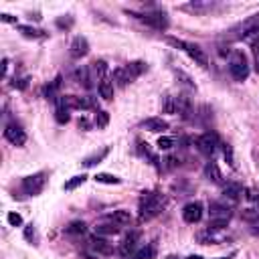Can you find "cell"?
<instances>
[{
    "label": "cell",
    "instance_id": "cell-7",
    "mask_svg": "<svg viewBox=\"0 0 259 259\" xmlns=\"http://www.w3.org/2000/svg\"><path fill=\"white\" fill-rule=\"evenodd\" d=\"M195 144H197V148L202 154H209V156H213V154L217 152V148L221 146L219 136L215 132H204V134H201L197 140H195Z\"/></svg>",
    "mask_w": 259,
    "mask_h": 259
},
{
    "label": "cell",
    "instance_id": "cell-19",
    "mask_svg": "<svg viewBox=\"0 0 259 259\" xmlns=\"http://www.w3.org/2000/svg\"><path fill=\"white\" fill-rule=\"evenodd\" d=\"M97 89H99V95L106 99V101L114 99V79H112V77H103V79L97 83Z\"/></svg>",
    "mask_w": 259,
    "mask_h": 259
},
{
    "label": "cell",
    "instance_id": "cell-12",
    "mask_svg": "<svg viewBox=\"0 0 259 259\" xmlns=\"http://www.w3.org/2000/svg\"><path fill=\"white\" fill-rule=\"evenodd\" d=\"M182 219L186 223H191V225H195V223H199L202 219V204L201 202H188L184 209H182Z\"/></svg>",
    "mask_w": 259,
    "mask_h": 259
},
{
    "label": "cell",
    "instance_id": "cell-9",
    "mask_svg": "<svg viewBox=\"0 0 259 259\" xmlns=\"http://www.w3.org/2000/svg\"><path fill=\"white\" fill-rule=\"evenodd\" d=\"M4 138L12 146H25L27 144V134H25V130L19 124H6Z\"/></svg>",
    "mask_w": 259,
    "mask_h": 259
},
{
    "label": "cell",
    "instance_id": "cell-23",
    "mask_svg": "<svg viewBox=\"0 0 259 259\" xmlns=\"http://www.w3.org/2000/svg\"><path fill=\"white\" fill-rule=\"evenodd\" d=\"M73 77H75L77 83H83L85 87H91V85H93V83H91L93 79H91V73H89V67H83V65L77 67L75 71H73Z\"/></svg>",
    "mask_w": 259,
    "mask_h": 259
},
{
    "label": "cell",
    "instance_id": "cell-33",
    "mask_svg": "<svg viewBox=\"0 0 259 259\" xmlns=\"http://www.w3.org/2000/svg\"><path fill=\"white\" fill-rule=\"evenodd\" d=\"M172 146H174V138H170V136H160L158 138V148L160 150H170Z\"/></svg>",
    "mask_w": 259,
    "mask_h": 259
},
{
    "label": "cell",
    "instance_id": "cell-38",
    "mask_svg": "<svg viewBox=\"0 0 259 259\" xmlns=\"http://www.w3.org/2000/svg\"><path fill=\"white\" fill-rule=\"evenodd\" d=\"M243 195L249 202H259V195H257V191H253V188H245Z\"/></svg>",
    "mask_w": 259,
    "mask_h": 259
},
{
    "label": "cell",
    "instance_id": "cell-43",
    "mask_svg": "<svg viewBox=\"0 0 259 259\" xmlns=\"http://www.w3.org/2000/svg\"><path fill=\"white\" fill-rule=\"evenodd\" d=\"M235 255H237V251H231L229 255H223V257H215V259H233Z\"/></svg>",
    "mask_w": 259,
    "mask_h": 259
},
{
    "label": "cell",
    "instance_id": "cell-15",
    "mask_svg": "<svg viewBox=\"0 0 259 259\" xmlns=\"http://www.w3.org/2000/svg\"><path fill=\"white\" fill-rule=\"evenodd\" d=\"M124 71H126V77H128V81L132 83L134 79H138L144 71H146V63L144 61H132V63H128L126 67H124Z\"/></svg>",
    "mask_w": 259,
    "mask_h": 259
},
{
    "label": "cell",
    "instance_id": "cell-30",
    "mask_svg": "<svg viewBox=\"0 0 259 259\" xmlns=\"http://www.w3.org/2000/svg\"><path fill=\"white\" fill-rule=\"evenodd\" d=\"M112 79H114V83L117 85V87H126V85L130 83V81H128V77H126V71H124V67L115 69V71H114V75H112Z\"/></svg>",
    "mask_w": 259,
    "mask_h": 259
},
{
    "label": "cell",
    "instance_id": "cell-3",
    "mask_svg": "<svg viewBox=\"0 0 259 259\" xmlns=\"http://www.w3.org/2000/svg\"><path fill=\"white\" fill-rule=\"evenodd\" d=\"M172 47H176V49H180V51H184V53L191 57L197 65H201V67H209V57H206V53L199 47V45H193V43H186V41H180V39H174V37H168L166 39Z\"/></svg>",
    "mask_w": 259,
    "mask_h": 259
},
{
    "label": "cell",
    "instance_id": "cell-4",
    "mask_svg": "<svg viewBox=\"0 0 259 259\" xmlns=\"http://www.w3.org/2000/svg\"><path fill=\"white\" fill-rule=\"evenodd\" d=\"M249 63H247V57L243 51H233L231 55V61H229V73L235 81H245L249 77Z\"/></svg>",
    "mask_w": 259,
    "mask_h": 259
},
{
    "label": "cell",
    "instance_id": "cell-26",
    "mask_svg": "<svg viewBox=\"0 0 259 259\" xmlns=\"http://www.w3.org/2000/svg\"><path fill=\"white\" fill-rule=\"evenodd\" d=\"M61 77H55V81L53 83H49V85H45V87H43V95L47 97V99H57L59 95H57V91H59V87H61Z\"/></svg>",
    "mask_w": 259,
    "mask_h": 259
},
{
    "label": "cell",
    "instance_id": "cell-36",
    "mask_svg": "<svg viewBox=\"0 0 259 259\" xmlns=\"http://www.w3.org/2000/svg\"><path fill=\"white\" fill-rule=\"evenodd\" d=\"M253 65H255V71H257V75H259V39L257 41H253Z\"/></svg>",
    "mask_w": 259,
    "mask_h": 259
},
{
    "label": "cell",
    "instance_id": "cell-44",
    "mask_svg": "<svg viewBox=\"0 0 259 259\" xmlns=\"http://www.w3.org/2000/svg\"><path fill=\"white\" fill-rule=\"evenodd\" d=\"M186 259H202L201 255H191V257H186Z\"/></svg>",
    "mask_w": 259,
    "mask_h": 259
},
{
    "label": "cell",
    "instance_id": "cell-31",
    "mask_svg": "<svg viewBox=\"0 0 259 259\" xmlns=\"http://www.w3.org/2000/svg\"><path fill=\"white\" fill-rule=\"evenodd\" d=\"M85 180H87V176H85V174H77V176H73L71 180H67L63 188H65V191H75V188L81 186Z\"/></svg>",
    "mask_w": 259,
    "mask_h": 259
},
{
    "label": "cell",
    "instance_id": "cell-41",
    "mask_svg": "<svg viewBox=\"0 0 259 259\" xmlns=\"http://www.w3.org/2000/svg\"><path fill=\"white\" fill-rule=\"evenodd\" d=\"M0 21H2V23H12V25H16V16H12V14H8V12H2V14H0Z\"/></svg>",
    "mask_w": 259,
    "mask_h": 259
},
{
    "label": "cell",
    "instance_id": "cell-21",
    "mask_svg": "<svg viewBox=\"0 0 259 259\" xmlns=\"http://www.w3.org/2000/svg\"><path fill=\"white\" fill-rule=\"evenodd\" d=\"M89 73H91V79L95 81H101L103 77H108V63L106 61H93L91 67H89Z\"/></svg>",
    "mask_w": 259,
    "mask_h": 259
},
{
    "label": "cell",
    "instance_id": "cell-42",
    "mask_svg": "<svg viewBox=\"0 0 259 259\" xmlns=\"http://www.w3.org/2000/svg\"><path fill=\"white\" fill-rule=\"evenodd\" d=\"M162 162H164V166H166V168H174V166H176V158H172V156L164 158Z\"/></svg>",
    "mask_w": 259,
    "mask_h": 259
},
{
    "label": "cell",
    "instance_id": "cell-29",
    "mask_svg": "<svg viewBox=\"0 0 259 259\" xmlns=\"http://www.w3.org/2000/svg\"><path fill=\"white\" fill-rule=\"evenodd\" d=\"M85 231H87V225H85L83 221H73L69 227H65V233H69V235H83Z\"/></svg>",
    "mask_w": 259,
    "mask_h": 259
},
{
    "label": "cell",
    "instance_id": "cell-37",
    "mask_svg": "<svg viewBox=\"0 0 259 259\" xmlns=\"http://www.w3.org/2000/svg\"><path fill=\"white\" fill-rule=\"evenodd\" d=\"M223 154H225V160L229 162V166H235V158H233V150H231V146H223Z\"/></svg>",
    "mask_w": 259,
    "mask_h": 259
},
{
    "label": "cell",
    "instance_id": "cell-20",
    "mask_svg": "<svg viewBox=\"0 0 259 259\" xmlns=\"http://www.w3.org/2000/svg\"><path fill=\"white\" fill-rule=\"evenodd\" d=\"M144 128L154 134H160V132L168 130V122L162 117H148V119H144Z\"/></svg>",
    "mask_w": 259,
    "mask_h": 259
},
{
    "label": "cell",
    "instance_id": "cell-32",
    "mask_svg": "<svg viewBox=\"0 0 259 259\" xmlns=\"http://www.w3.org/2000/svg\"><path fill=\"white\" fill-rule=\"evenodd\" d=\"M110 122V114L108 112H97L95 114V126L97 128H106Z\"/></svg>",
    "mask_w": 259,
    "mask_h": 259
},
{
    "label": "cell",
    "instance_id": "cell-28",
    "mask_svg": "<svg viewBox=\"0 0 259 259\" xmlns=\"http://www.w3.org/2000/svg\"><path fill=\"white\" fill-rule=\"evenodd\" d=\"M93 178H95V182H99V184H119V182H122V178H119V176L108 174V172H99V174H95Z\"/></svg>",
    "mask_w": 259,
    "mask_h": 259
},
{
    "label": "cell",
    "instance_id": "cell-35",
    "mask_svg": "<svg viewBox=\"0 0 259 259\" xmlns=\"http://www.w3.org/2000/svg\"><path fill=\"white\" fill-rule=\"evenodd\" d=\"M6 219H8V225H10V227H21V225H23V217H21L19 213H8Z\"/></svg>",
    "mask_w": 259,
    "mask_h": 259
},
{
    "label": "cell",
    "instance_id": "cell-45",
    "mask_svg": "<svg viewBox=\"0 0 259 259\" xmlns=\"http://www.w3.org/2000/svg\"><path fill=\"white\" fill-rule=\"evenodd\" d=\"M166 259H178V257H176V255H168Z\"/></svg>",
    "mask_w": 259,
    "mask_h": 259
},
{
    "label": "cell",
    "instance_id": "cell-11",
    "mask_svg": "<svg viewBox=\"0 0 259 259\" xmlns=\"http://www.w3.org/2000/svg\"><path fill=\"white\" fill-rule=\"evenodd\" d=\"M138 241H140V231H130L126 237H124V241L119 243V255H124V257H130V253H134L136 251V247H138Z\"/></svg>",
    "mask_w": 259,
    "mask_h": 259
},
{
    "label": "cell",
    "instance_id": "cell-22",
    "mask_svg": "<svg viewBox=\"0 0 259 259\" xmlns=\"http://www.w3.org/2000/svg\"><path fill=\"white\" fill-rule=\"evenodd\" d=\"M108 221V219H106ZM119 231H122V227L115 225V223L108 221V223H99V225H95V233L101 235V237H108V235H117Z\"/></svg>",
    "mask_w": 259,
    "mask_h": 259
},
{
    "label": "cell",
    "instance_id": "cell-34",
    "mask_svg": "<svg viewBox=\"0 0 259 259\" xmlns=\"http://www.w3.org/2000/svg\"><path fill=\"white\" fill-rule=\"evenodd\" d=\"M25 239L30 241V243H37V231H34V225H32V223L25 227Z\"/></svg>",
    "mask_w": 259,
    "mask_h": 259
},
{
    "label": "cell",
    "instance_id": "cell-5",
    "mask_svg": "<svg viewBox=\"0 0 259 259\" xmlns=\"http://www.w3.org/2000/svg\"><path fill=\"white\" fill-rule=\"evenodd\" d=\"M45 184H47V172H37V174L23 178V193L29 197H37L43 193Z\"/></svg>",
    "mask_w": 259,
    "mask_h": 259
},
{
    "label": "cell",
    "instance_id": "cell-13",
    "mask_svg": "<svg viewBox=\"0 0 259 259\" xmlns=\"http://www.w3.org/2000/svg\"><path fill=\"white\" fill-rule=\"evenodd\" d=\"M89 53V41L85 37H75L71 41V47H69V55H71L73 59H81Z\"/></svg>",
    "mask_w": 259,
    "mask_h": 259
},
{
    "label": "cell",
    "instance_id": "cell-25",
    "mask_svg": "<svg viewBox=\"0 0 259 259\" xmlns=\"http://www.w3.org/2000/svg\"><path fill=\"white\" fill-rule=\"evenodd\" d=\"M19 30L25 34L27 39H45V37H47V30H43V29H34V27H29V25H21Z\"/></svg>",
    "mask_w": 259,
    "mask_h": 259
},
{
    "label": "cell",
    "instance_id": "cell-39",
    "mask_svg": "<svg viewBox=\"0 0 259 259\" xmlns=\"http://www.w3.org/2000/svg\"><path fill=\"white\" fill-rule=\"evenodd\" d=\"M57 27H59V29H71V27H73V19H71V16H65V19H57Z\"/></svg>",
    "mask_w": 259,
    "mask_h": 259
},
{
    "label": "cell",
    "instance_id": "cell-8",
    "mask_svg": "<svg viewBox=\"0 0 259 259\" xmlns=\"http://www.w3.org/2000/svg\"><path fill=\"white\" fill-rule=\"evenodd\" d=\"M237 30H239L237 39H247V41H249L253 34H257V37H259V12L253 14V16H249L245 23H241V25L237 27Z\"/></svg>",
    "mask_w": 259,
    "mask_h": 259
},
{
    "label": "cell",
    "instance_id": "cell-24",
    "mask_svg": "<svg viewBox=\"0 0 259 259\" xmlns=\"http://www.w3.org/2000/svg\"><path fill=\"white\" fill-rule=\"evenodd\" d=\"M204 176L209 178L211 182H215V184H221L223 182V174H221L217 162H206V166H204Z\"/></svg>",
    "mask_w": 259,
    "mask_h": 259
},
{
    "label": "cell",
    "instance_id": "cell-10",
    "mask_svg": "<svg viewBox=\"0 0 259 259\" xmlns=\"http://www.w3.org/2000/svg\"><path fill=\"white\" fill-rule=\"evenodd\" d=\"M89 249L95 251L97 255H112L114 253V245L110 243L106 237H101V235H93L89 239Z\"/></svg>",
    "mask_w": 259,
    "mask_h": 259
},
{
    "label": "cell",
    "instance_id": "cell-6",
    "mask_svg": "<svg viewBox=\"0 0 259 259\" xmlns=\"http://www.w3.org/2000/svg\"><path fill=\"white\" fill-rule=\"evenodd\" d=\"M130 14H132V16H136L138 21L146 23L148 27L156 29V30H166V29H168V16H166L164 12H160V10H156V12H142V14H138V12H130Z\"/></svg>",
    "mask_w": 259,
    "mask_h": 259
},
{
    "label": "cell",
    "instance_id": "cell-2",
    "mask_svg": "<svg viewBox=\"0 0 259 259\" xmlns=\"http://www.w3.org/2000/svg\"><path fill=\"white\" fill-rule=\"evenodd\" d=\"M209 231H223L227 225H229V221H231V215L233 211L229 209L227 204H223V202H211V209H209Z\"/></svg>",
    "mask_w": 259,
    "mask_h": 259
},
{
    "label": "cell",
    "instance_id": "cell-17",
    "mask_svg": "<svg viewBox=\"0 0 259 259\" xmlns=\"http://www.w3.org/2000/svg\"><path fill=\"white\" fill-rule=\"evenodd\" d=\"M69 108L65 106V97L63 95H59L57 99H55V119L59 124H67L69 122Z\"/></svg>",
    "mask_w": 259,
    "mask_h": 259
},
{
    "label": "cell",
    "instance_id": "cell-1",
    "mask_svg": "<svg viewBox=\"0 0 259 259\" xmlns=\"http://www.w3.org/2000/svg\"><path fill=\"white\" fill-rule=\"evenodd\" d=\"M164 206V197L160 193H142L140 202H138V209H140V219L148 221L154 219Z\"/></svg>",
    "mask_w": 259,
    "mask_h": 259
},
{
    "label": "cell",
    "instance_id": "cell-27",
    "mask_svg": "<svg viewBox=\"0 0 259 259\" xmlns=\"http://www.w3.org/2000/svg\"><path fill=\"white\" fill-rule=\"evenodd\" d=\"M156 257V245L154 243H148L146 247H142L140 251H136V255L132 259H154Z\"/></svg>",
    "mask_w": 259,
    "mask_h": 259
},
{
    "label": "cell",
    "instance_id": "cell-14",
    "mask_svg": "<svg viewBox=\"0 0 259 259\" xmlns=\"http://www.w3.org/2000/svg\"><path fill=\"white\" fill-rule=\"evenodd\" d=\"M243 191H245V188L241 186L239 182H227L225 186H223V197L229 199L231 202H237L239 197H243Z\"/></svg>",
    "mask_w": 259,
    "mask_h": 259
},
{
    "label": "cell",
    "instance_id": "cell-18",
    "mask_svg": "<svg viewBox=\"0 0 259 259\" xmlns=\"http://www.w3.org/2000/svg\"><path fill=\"white\" fill-rule=\"evenodd\" d=\"M108 154H110V148H108V146H103L101 150L89 154V156H85V158H83V166H85V168H91V166H95V164H99V162L106 160Z\"/></svg>",
    "mask_w": 259,
    "mask_h": 259
},
{
    "label": "cell",
    "instance_id": "cell-40",
    "mask_svg": "<svg viewBox=\"0 0 259 259\" xmlns=\"http://www.w3.org/2000/svg\"><path fill=\"white\" fill-rule=\"evenodd\" d=\"M14 87L16 89H27V85H29V77H23V79H14Z\"/></svg>",
    "mask_w": 259,
    "mask_h": 259
},
{
    "label": "cell",
    "instance_id": "cell-16",
    "mask_svg": "<svg viewBox=\"0 0 259 259\" xmlns=\"http://www.w3.org/2000/svg\"><path fill=\"white\" fill-rule=\"evenodd\" d=\"M106 219L112 221V223H115V225H119V227H126V225H130V223H132V215L126 209H117V211L106 215Z\"/></svg>",
    "mask_w": 259,
    "mask_h": 259
}]
</instances>
